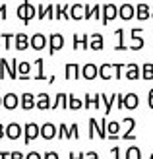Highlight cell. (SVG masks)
Returning <instances> with one entry per match:
<instances>
[{
	"label": "cell",
	"instance_id": "cell-36",
	"mask_svg": "<svg viewBox=\"0 0 153 159\" xmlns=\"http://www.w3.org/2000/svg\"><path fill=\"white\" fill-rule=\"evenodd\" d=\"M130 47V51H140L142 47H143V37H132V45H128Z\"/></svg>",
	"mask_w": 153,
	"mask_h": 159
},
{
	"label": "cell",
	"instance_id": "cell-58",
	"mask_svg": "<svg viewBox=\"0 0 153 159\" xmlns=\"http://www.w3.org/2000/svg\"><path fill=\"white\" fill-rule=\"evenodd\" d=\"M151 18H153V6H151Z\"/></svg>",
	"mask_w": 153,
	"mask_h": 159
},
{
	"label": "cell",
	"instance_id": "cell-35",
	"mask_svg": "<svg viewBox=\"0 0 153 159\" xmlns=\"http://www.w3.org/2000/svg\"><path fill=\"white\" fill-rule=\"evenodd\" d=\"M99 132H101V128H99V120L89 118V138H93V134H97V136H99Z\"/></svg>",
	"mask_w": 153,
	"mask_h": 159
},
{
	"label": "cell",
	"instance_id": "cell-14",
	"mask_svg": "<svg viewBox=\"0 0 153 159\" xmlns=\"http://www.w3.org/2000/svg\"><path fill=\"white\" fill-rule=\"evenodd\" d=\"M70 18L72 20H83L85 18V4H72L70 6Z\"/></svg>",
	"mask_w": 153,
	"mask_h": 159
},
{
	"label": "cell",
	"instance_id": "cell-21",
	"mask_svg": "<svg viewBox=\"0 0 153 159\" xmlns=\"http://www.w3.org/2000/svg\"><path fill=\"white\" fill-rule=\"evenodd\" d=\"M74 49H89V35H74Z\"/></svg>",
	"mask_w": 153,
	"mask_h": 159
},
{
	"label": "cell",
	"instance_id": "cell-46",
	"mask_svg": "<svg viewBox=\"0 0 153 159\" xmlns=\"http://www.w3.org/2000/svg\"><path fill=\"white\" fill-rule=\"evenodd\" d=\"M43 159H58V153H56V152H47L43 155Z\"/></svg>",
	"mask_w": 153,
	"mask_h": 159
},
{
	"label": "cell",
	"instance_id": "cell-33",
	"mask_svg": "<svg viewBox=\"0 0 153 159\" xmlns=\"http://www.w3.org/2000/svg\"><path fill=\"white\" fill-rule=\"evenodd\" d=\"M35 16H37V6H33V4H31L29 0H27V20L23 21V23H25V25H29L31 20H33Z\"/></svg>",
	"mask_w": 153,
	"mask_h": 159
},
{
	"label": "cell",
	"instance_id": "cell-55",
	"mask_svg": "<svg viewBox=\"0 0 153 159\" xmlns=\"http://www.w3.org/2000/svg\"><path fill=\"white\" fill-rule=\"evenodd\" d=\"M78 159H85V153H78Z\"/></svg>",
	"mask_w": 153,
	"mask_h": 159
},
{
	"label": "cell",
	"instance_id": "cell-18",
	"mask_svg": "<svg viewBox=\"0 0 153 159\" xmlns=\"http://www.w3.org/2000/svg\"><path fill=\"white\" fill-rule=\"evenodd\" d=\"M136 18L138 20H147V18H151V6L149 4H138L136 6Z\"/></svg>",
	"mask_w": 153,
	"mask_h": 159
},
{
	"label": "cell",
	"instance_id": "cell-30",
	"mask_svg": "<svg viewBox=\"0 0 153 159\" xmlns=\"http://www.w3.org/2000/svg\"><path fill=\"white\" fill-rule=\"evenodd\" d=\"M126 159H142V152L138 146H130L126 149Z\"/></svg>",
	"mask_w": 153,
	"mask_h": 159
},
{
	"label": "cell",
	"instance_id": "cell-11",
	"mask_svg": "<svg viewBox=\"0 0 153 159\" xmlns=\"http://www.w3.org/2000/svg\"><path fill=\"white\" fill-rule=\"evenodd\" d=\"M31 49H35V51H43L45 47H47V37L43 33H35V35H31Z\"/></svg>",
	"mask_w": 153,
	"mask_h": 159
},
{
	"label": "cell",
	"instance_id": "cell-2",
	"mask_svg": "<svg viewBox=\"0 0 153 159\" xmlns=\"http://www.w3.org/2000/svg\"><path fill=\"white\" fill-rule=\"evenodd\" d=\"M23 134H25L23 142H25V146H29L33 140H37L39 136H41V126L35 124V122H27L25 126H23Z\"/></svg>",
	"mask_w": 153,
	"mask_h": 159
},
{
	"label": "cell",
	"instance_id": "cell-38",
	"mask_svg": "<svg viewBox=\"0 0 153 159\" xmlns=\"http://www.w3.org/2000/svg\"><path fill=\"white\" fill-rule=\"evenodd\" d=\"M16 35L14 33H2V39H4V49H12V39Z\"/></svg>",
	"mask_w": 153,
	"mask_h": 159
},
{
	"label": "cell",
	"instance_id": "cell-6",
	"mask_svg": "<svg viewBox=\"0 0 153 159\" xmlns=\"http://www.w3.org/2000/svg\"><path fill=\"white\" fill-rule=\"evenodd\" d=\"M64 47V37L60 33H52L49 37V54H54L58 49H62Z\"/></svg>",
	"mask_w": 153,
	"mask_h": 159
},
{
	"label": "cell",
	"instance_id": "cell-25",
	"mask_svg": "<svg viewBox=\"0 0 153 159\" xmlns=\"http://www.w3.org/2000/svg\"><path fill=\"white\" fill-rule=\"evenodd\" d=\"M116 99H118V93H112L110 97H107L105 93H101V101L105 103V115L110 113V109H112V105L116 103Z\"/></svg>",
	"mask_w": 153,
	"mask_h": 159
},
{
	"label": "cell",
	"instance_id": "cell-9",
	"mask_svg": "<svg viewBox=\"0 0 153 159\" xmlns=\"http://www.w3.org/2000/svg\"><path fill=\"white\" fill-rule=\"evenodd\" d=\"M99 76V66H95L93 62H87L85 66H82V78L85 80H95Z\"/></svg>",
	"mask_w": 153,
	"mask_h": 159
},
{
	"label": "cell",
	"instance_id": "cell-42",
	"mask_svg": "<svg viewBox=\"0 0 153 159\" xmlns=\"http://www.w3.org/2000/svg\"><path fill=\"white\" fill-rule=\"evenodd\" d=\"M70 134H72V138H74V140H76V138L79 140V130H78V124H72V126H70Z\"/></svg>",
	"mask_w": 153,
	"mask_h": 159
},
{
	"label": "cell",
	"instance_id": "cell-51",
	"mask_svg": "<svg viewBox=\"0 0 153 159\" xmlns=\"http://www.w3.org/2000/svg\"><path fill=\"white\" fill-rule=\"evenodd\" d=\"M120 138H122V140H136V136H134V134H122V136H120Z\"/></svg>",
	"mask_w": 153,
	"mask_h": 159
},
{
	"label": "cell",
	"instance_id": "cell-10",
	"mask_svg": "<svg viewBox=\"0 0 153 159\" xmlns=\"http://www.w3.org/2000/svg\"><path fill=\"white\" fill-rule=\"evenodd\" d=\"M21 132H23V126H20L18 122L6 124V136L10 138V140H18V138L21 136Z\"/></svg>",
	"mask_w": 153,
	"mask_h": 159
},
{
	"label": "cell",
	"instance_id": "cell-26",
	"mask_svg": "<svg viewBox=\"0 0 153 159\" xmlns=\"http://www.w3.org/2000/svg\"><path fill=\"white\" fill-rule=\"evenodd\" d=\"M62 105V109H68V93H58L56 99L52 101V107L51 109H58Z\"/></svg>",
	"mask_w": 153,
	"mask_h": 159
},
{
	"label": "cell",
	"instance_id": "cell-39",
	"mask_svg": "<svg viewBox=\"0 0 153 159\" xmlns=\"http://www.w3.org/2000/svg\"><path fill=\"white\" fill-rule=\"evenodd\" d=\"M37 18L39 20H45L47 18V6L45 4H39L37 6Z\"/></svg>",
	"mask_w": 153,
	"mask_h": 159
},
{
	"label": "cell",
	"instance_id": "cell-32",
	"mask_svg": "<svg viewBox=\"0 0 153 159\" xmlns=\"http://www.w3.org/2000/svg\"><path fill=\"white\" fill-rule=\"evenodd\" d=\"M142 78L143 80H153V64L151 62H146L142 66Z\"/></svg>",
	"mask_w": 153,
	"mask_h": 159
},
{
	"label": "cell",
	"instance_id": "cell-50",
	"mask_svg": "<svg viewBox=\"0 0 153 159\" xmlns=\"http://www.w3.org/2000/svg\"><path fill=\"white\" fill-rule=\"evenodd\" d=\"M85 159H99V155H97V152H87Z\"/></svg>",
	"mask_w": 153,
	"mask_h": 159
},
{
	"label": "cell",
	"instance_id": "cell-34",
	"mask_svg": "<svg viewBox=\"0 0 153 159\" xmlns=\"http://www.w3.org/2000/svg\"><path fill=\"white\" fill-rule=\"evenodd\" d=\"M16 14H18V18L25 21L27 20V0H23V2L18 6V10H16Z\"/></svg>",
	"mask_w": 153,
	"mask_h": 159
},
{
	"label": "cell",
	"instance_id": "cell-60",
	"mask_svg": "<svg viewBox=\"0 0 153 159\" xmlns=\"http://www.w3.org/2000/svg\"><path fill=\"white\" fill-rule=\"evenodd\" d=\"M149 159H153V153H151V157H149Z\"/></svg>",
	"mask_w": 153,
	"mask_h": 159
},
{
	"label": "cell",
	"instance_id": "cell-56",
	"mask_svg": "<svg viewBox=\"0 0 153 159\" xmlns=\"http://www.w3.org/2000/svg\"><path fill=\"white\" fill-rule=\"evenodd\" d=\"M68 157H70V159H78V157H76V153H70Z\"/></svg>",
	"mask_w": 153,
	"mask_h": 159
},
{
	"label": "cell",
	"instance_id": "cell-15",
	"mask_svg": "<svg viewBox=\"0 0 153 159\" xmlns=\"http://www.w3.org/2000/svg\"><path fill=\"white\" fill-rule=\"evenodd\" d=\"M33 78L31 76V64L29 62H18V80H29Z\"/></svg>",
	"mask_w": 153,
	"mask_h": 159
},
{
	"label": "cell",
	"instance_id": "cell-1",
	"mask_svg": "<svg viewBox=\"0 0 153 159\" xmlns=\"http://www.w3.org/2000/svg\"><path fill=\"white\" fill-rule=\"evenodd\" d=\"M6 74L12 80H18V60L12 58L8 62L6 58H0V80L6 78Z\"/></svg>",
	"mask_w": 153,
	"mask_h": 159
},
{
	"label": "cell",
	"instance_id": "cell-31",
	"mask_svg": "<svg viewBox=\"0 0 153 159\" xmlns=\"http://www.w3.org/2000/svg\"><path fill=\"white\" fill-rule=\"evenodd\" d=\"M107 130H109V136H120V130H122V126H120V122H116V120H110Z\"/></svg>",
	"mask_w": 153,
	"mask_h": 159
},
{
	"label": "cell",
	"instance_id": "cell-7",
	"mask_svg": "<svg viewBox=\"0 0 153 159\" xmlns=\"http://www.w3.org/2000/svg\"><path fill=\"white\" fill-rule=\"evenodd\" d=\"M20 105V95H16V93H6L4 97H2V107L8 109V111H14L16 107Z\"/></svg>",
	"mask_w": 153,
	"mask_h": 159
},
{
	"label": "cell",
	"instance_id": "cell-27",
	"mask_svg": "<svg viewBox=\"0 0 153 159\" xmlns=\"http://www.w3.org/2000/svg\"><path fill=\"white\" fill-rule=\"evenodd\" d=\"M120 126H122V134H132V130L136 128V120L132 116H126L122 122H120Z\"/></svg>",
	"mask_w": 153,
	"mask_h": 159
},
{
	"label": "cell",
	"instance_id": "cell-4",
	"mask_svg": "<svg viewBox=\"0 0 153 159\" xmlns=\"http://www.w3.org/2000/svg\"><path fill=\"white\" fill-rule=\"evenodd\" d=\"M64 68H66V70H64V78H66V80H78V78H82V66L76 64V62H68Z\"/></svg>",
	"mask_w": 153,
	"mask_h": 159
},
{
	"label": "cell",
	"instance_id": "cell-13",
	"mask_svg": "<svg viewBox=\"0 0 153 159\" xmlns=\"http://www.w3.org/2000/svg\"><path fill=\"white\" fill-rule=\"evenodd\" d=\"M16 51H25V49H29V41H31V37L29 35H25V33H16Z\"/></svg>",
	"mask_w": 153,
	"mask_h": 159
},
{
	"label": "cell",
	"instance_id": "cell-20",
	"mask_svg": "<svg viewBox=\"0 0 153 159\" xmlns=\"http://www.w3.org/2000/svg\"><path fill=\"white\" fill-rule=\"evenodd\" d=\"M51 107H52L51 95H49V93H39V95H37V109L45 111V109H51Z\"/></svg>",
	"mask_w": 153,
	"mask_h": 159
},
{
	"label": "cell",
	"instance_id": "cell-24",
	"mask_svg": "<svg viewBox=\"0 0 153 159\" xmlns=\"http://www.w3.org/2000/svg\"><path fill=\"white\" fill-rule=\"evenodd\" d=\"M103 45H105V41H103V35H101V33H93V35H89V49H93V51H101Z\"/></svg>",
	"mask_w": 153,
	"mask_h": 159
},
{
	"label": "cell",
	"instance_id": "cell-52",
	"mask_svg": "<svg viewBox=\"0 0 153 159\" xmlns=\"http://www.w3.org/2000/svg\"><path fill=\"white\" fill-rule=\"evenodd\" d=\"M4 136H6V126H4L2 122H0V140H2Z\"/></svg>",
	"mask_w": 153,
	"mask_h": 159
},
{
	"label": "cell",
	"instance_id": "cell-53",
	"mask_svg": "<svg viewBox=\"0 0 153 159\" xmlns=\"http://www.w3.org/2000/svg\"><path fill=\"white\" fill-rule=\"evenodd\" d=\"M147 103H149V107L153 109V87L149 89V99H147Z\"/></svg>",
	"mask_w": 153,
	"mask_h": 159
},
{
	"label": "cell",
	"instance_id": "cell-29",
	"mask_svg": "<svg viewBox=\"0 0 153 159\" xmlns=\"http://www.w3.org/2000/svg\"><path fill=\"white\" fill-rule=\"evenodd\" d=\"M83 107V101L82 99H76V95H68V109H72V111H78V109H82Z\"/></svg>",
	"mask_w": 153,
	"mask_h": 159
},
{
	"label": "cell",
	"instance_id": "cell-37",
	"mask_svg": "<svg viewBox=\"0 0 153 159\" xmlns=\"http://www.w3.org/2000/svg\"><path fill=\"white\" fill-rule=\"evenodd\" d=\"M62 136H64V138H72V134H70V126H66L64 122L58 126V138H62Z\"/></svg>",
	"mask_w": 153,
	"mask_h": 159
},
{
	"label": "cell",
	"instance_id": "cell-59",
	"mask_svg": "<svg viewBox=\"0 0 153 159\" xmlns=\"http://www.w3.org/2000/svg\"><path fill=\"white\" fill-rule=\"evenodd\" d=\"M0 105H2V97H0Z\"/></svg>",
	"mask_w": 153,
	"mask_h": 159
},
{
	"label": "cell",
	"instance_id": "cell-8",
	"mask_svg": "<svg viewBox=\"0 0 153 159\" xmlns=\"http://www.w3.org/2000/svg\"><path fill=\"white\" fill-rule=\"evenodd\" d=\"M56 136H58V128H56L52 122H45V124L41 126V138L52 140V138H56Z\"/></svg>",
	"mask_w": 153,
	"mask_h": 159
},
{
	"label": "cell",
	"instance_id": "cell-43",
	"mask_svg": "<svg viewBox=\"0 0 153 159\" xmlns=\"http://www.w3.org/2000/svg\"><path fill=\"white\" fill-rule=\"evenodd\" d=\"M142 33H143V29H142V27H134V29L130 31V35H132V37H140ZM132 37H130V39H132Z\"/></svg>",
	"mask_w": 153,
	"mask_h": 159
},
{
	"label": "cell",
	"instance_id": "cell-23",
	"mask_svg": "<svg viewBox=\"0 0 153 159\" xmlns=\"http://www.w3.org/2000/svg\"><path fill=\"white\" fill-rule=\"evenodd\" d=\"M115 35H116V39H118L116 45H115V51H130V47L124 43V29L118 27V29L115 31Z\"/></svg>",
	"mask_w": 153,
	"mask_h": 159
},
{
	"label": "cell",
	"instance_id": "cell-28",
	"mask_svg": "<svg viewBox=\"0 0 153 159\" xmlns=\"http://www.w3.org/2000/svg\"><path fill=\"white\" fill-rule=\"evenodd\" d=\"M33 66L37 68V74H33V78H35V80H47V76H45V72H43V66H45L43 58H37V60L33 62Z\"/></svg>",
	"mask_w": 153,
	"mask_h": 159
},
{
	"label": "cell",
	"instance_id": "cell-22",
	"mask_svg": "<svg viewBox=\"0 0 153 159\" xmlns=\"http://www.w3.org/2000/svg\"><path fill=\"white\" fill-rule=\"evenodd\" d=\"M99 76H101L103 80L115 78V64H109V62H105L103 66H99Z\"/></svg>",
	"mask_w": 153,
	"mask_h": 159
},
{
	"label": "cell",
	"instance_id": "cell-17",
	"mask_svg": "<svg viewBox=\"0 0 153 159\" xmlns=\"http://www.w3.org/2000/svg\"><path fill=\"white\" fill-rule=\"evenodd\" d=\"M101 14H103V10H101V6H97V4H85V20H91V18H97V20H101Z\"/></svg>",
	"mask_w": 153,
	"mask_h": 159
},
{
	"label": "cell",
	"instance_id": "cell-41",
	"mask_svg": "<svg viewBox=\"0 0 153 159\" xmlns=\"http://www.w3.org/2000/svg\"><path fill=\"white\" fill-rule=\"evenodd\" d=\"M91 105H93V97H91L89 93H85V97H83V107H85V109H89Z\"/></svg>",
	"mask_w": 153,
	"mask_h": 159
},
{
	"label": "cell",
	"instance_id": "cell-47",
	"mask_svg": "<svg viewBox=\"0 0 153 159\" xmlns=\"http://www.w3.org/2000/svg\"><path fill=\"white\" fill-rule=\"evenodd\" d=\"M110 153H112V157H115V159H120V148L115 146V148L110 149Z\"/></svg>",
	"mask_w": 153,
	"mask_h": 159
},
{
	"label": "cell",
	"instance_id": "cell-40",
	"mask_svg": "<svg viewBox=\"0 0 153 159\" xmlns=\"http://www.w3.org/2000/svg\"><path fill=\"white\" fill-rule=\"evenodd\" d=\"M122 68H126V66L120 64V62H116V64H115V78H116V80L122 78Z\"/></svg>",
	"mask_w": 153,
	"mask_h": 159
},
{
	"label": "cell",
	"instance_id": "cell-12",
	"mask_svg": "<svg viewBox=\"0 0 153 159\" xmlns=\"http://www.w3.org/2000/svg\"><path fill=\"white\" fill-rule=\"evenodd\" d=\"M118 16H120L124 21L132 20L134 16H136V6H132V4H122V6H118Z\"/></svg>",
	"mask_w": 153,
	"mask_h": 159
},
{
	"label": "cell",
	"instance_id": "cell-48",
	"mask_svg": "<svg viewBox=\"0 0 153 159\" xmlns=\"http://www.w3.org/2000/svg\"><path fill=\"white\" fill-rule=\"evenodd\" d=\"M10 159H25V155H23L21 152H12V155H10Z\"/></svg>",
	"mask_w": 153,
	"mask_h": 159
},
{
	"label": "cell",
	"instance_id": "cell-54",
	"mask_svg": "<svg viewBox=\"0 0 153 159\" xmlns=\"http://www.w3.org/2000/svg\"><path fill=\"white\" fill-rule=\"evenodd\" d=\"M12 153H8V152H0V159H10Z\"/></svg>",
	"mask_w": 153,
	"mask_h": 159
},
{
	"label": "cell",
	"instance_id": "cell-57",
	"mask_svg": "<svg viewBox=\"0 0 153 159\" xmlns=\"http://www.w3.org/2000/svg\"><path fill=\"white\" fill-rule=\"evenodd\" d=\"M0 45H4V39H2V33H0Z\"/></svg>",
	"mask_w": 153,
	"mask_h": 159
},
{
	"label": "cell",
	"instance_id": "cell-19",
	"mask_svg": "<svg viewBox=\"0 0 153 159\" xmlns=\"http://www.w3.org/2000/svg\"><path fill=\"white\" fill-rule=\"evenodd\" d=\"M138 105H140V97H138L136 93H126V95H124V109L134 111Z\"/></svg>",
	"mask_w": 153,
	"mask_h": 159
},
{
	"label": "cell",
	"instance_id": "cell-49",
	"mask_svg": "<svg viewBox=\"0 0 153 159\" xmlns=\"http://www.w3.org/2000/svg\"><path fill=\"white\" fill-rule=\"evenodd\" d=\"M99 105H101V93H97V95H95V97H93V107L97 109Z\"/></svg>",
	"mask_w": 153,
	"mask_h": 159
},
{
	"label": "cell",
	"instance_id": "cell-5",
	"mask_svg": "<svg viewBox=\"0 0 153 159\" xmlns=\"http://www.w3.org/2000/svg\"><path fill=\"white\" fill-rule=\"evenodd\" d=\"M20 105L23 111H31L33 107H37V95L33 93H21L20 95Z\"/></svg>",
	"mask_w": 153,
	"mask_h": 159
},
{
	"label": "cell",
	"instance_id": "cell-16",
	"mask_svg": "<svg viewBox=\"0 0 153 159\" xmlns=\"http://www.w3.org/2000/svg\"><path fill=\"white\" fill-rule=\"evenodd\" d=\"M124 76H126L128 80H140V76H142V68L136 64V62H130V64L126 66Z\"/></svg>",
	"mask_w": 153,
	"mask_h": 159
},
{
	"label": "cell",
	"instance_id": "cell-3",
	"mask_svg": "<svg viewBox=\"0 0 153 159\" xmlns=\"http://www.w3.org/2000/svg\"><path fill=\"white\" fill-rule=\"evenodd\" d=\"M101 10H103V14H101L103 25H109V21H112L118 16V6H115V4H103Z\"/></svg>",
	"mask_w": 153,
	"mask_h": 159
},
{
	"label": "cell",
	"instance_id": "cell-44",
	"mask_svg": "<svg viewBox=\"0 0 153 159\" xmlns=\"http://www.w3.org/2000/svg\"><path fill=\"white\" fill-rule=\"evenodd\" d=\"M6 16H8V8H6V4H0V18L6 20Z\"/></svg>",
	"mask_w": 153,
	"mask_h": 159
},
{
	"label": "cell",
	"instance_id": "cell-45",
	"mask_svg": "<svg viewBox=\"0 0 153 159\" xmlns=\"http://www.w3.org/2000/svg\"><path fill=\"white\" fill-rule=\"evenodd\" d=\"M25 159H43V155H41V153H37V152H31V153L25 155Z\"/></svg>",
	"mask_w": 153,
	"mask_h": 159
}]
</instances>
